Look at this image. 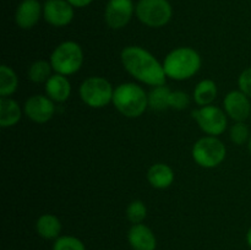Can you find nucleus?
<instances>
[{
  "mask_svg": "<svg viewBox=\"0 0 251 250\" xmlns=\"http://www.w3.org/2000/svg\"><path fill=\"white\" fill-rule=\"evenodd\" d=\"M120 59L125 70L140 82L152 87L166 85L167 75L163 64L142 47H125L120 54Z\"/></svg>",
  "mask_w": 251,
  "mask_h": 250,
  "instance_id": "nucleus-1",
  "label": "nucleus"
},
{
  "mask_svg": "<svg viewBox=\"0 0 251 250\" xmlns=\"http://www.w3.org/2000/svg\"><path fill=\"white\" fill-rule=\"evenodd\" d=\"M162 64L167 77L176 81H184L199 73L202 60L195 49L190 47H179L169 51Z\"/></svg>",
  "mask_w": 251,
  "mask_h": 250,
  "instance_id": "nucleus-2",
  "label": "nucleus"
},
{
  "mask_svg": "<svg viewBox=\"0 0 251 250\" xmlns=\"http://www.w3.org/2000/svg\"><path fill=\"white\" fill-rule=\"evenodd\" d=\"M112 102L124 117L139 118L149 107V95L137 83L124 82L114 88Z\"/></svg>",
  "mask_w": 251,
  "mask_h": 250,
  "instance_id": "nucleus-3",
  "label": "nucleus"
},
{
  "mask_svg": "<svg viewBox=\"0 0 251 250\" xmlns=\"http://www.w3.org/2000/svg\"><path fill=\"white\" fill-rule=\"evenodd\" d=\"M50 64L56 74L65 76L74 75L83 64L82 48L74 41L63 42L51 51Z\"/></svg>",
  "mask_w": 251,
  "mask_h": 250,
  "instance_id": "nucleus-4",
  "label": "nucleus"
},
{
  "mask_svg": "<svg viewBox=\"0 0 251 250\" xmlns=\"http://www.w3.org/2000/svg\"><path fill=\"white\" fill-rule=\"evenodd\" d=\"M227 149L217 136H205L194 144L191 156L202 168H216L226 159Z\"/></svg>",
  "mask_w": 251,
  "mask_h": 250,
  "instance_id": "nucleus-5",
  "label": "nucleus"
},
{
  "mask_svg": "<svg viewBox=\"0 0 251 250\" xmlns=\"http://www.w3.org/2000/svg\"><path fill=\"white\" fill-rule=\"evenodd\" d=\"M114 88L112 83L100 76H91L80 86V97L91 108H103L113 100Z\"/></svg>",
  "mask_w": 251,
  "mask_h": 250,
  "instance_id": "nucleus-6",
  "label": "nucleus"
},
{
  "mask_svg": "<svg viewBox=\"0 0 251 250\" xmlns=\"http://www.w3.org/2000/svg\"><path fill=\"white\" fill-rule=\"evenodd\" d=\"M135 11L137 19L152 28L166 26L171 21L173 14L168 0H140Z\"/></svg>",
  "mask_w": 251,
  "mask_h": 250,
  "instance_id": "nucleus-7",
  "label": "nucleus"
},
{
  "mask_svg": "<svg viewBox=\"0 0 251 250\" xmlns=\"http://www.w3.org/2000/svg\"><path fill=\"white\" fill-rule=\"evenodd\" d=\"M193 118L196 120L200 129L208 136H218L227 129V113L213 104L194 110Z\"/></svg>",
  "mask_w": 251,
  "mask_h": 250,
  "instance_id": "nucleus-8",
  "label": "nucleus"
},
{
  "mask_svg": "<svg viewBox=\"0 0 251 250\" xmlns=\"http://www.w3.org/2000/svg\"><path fill=\"white\" fill-rule=\"evenodd\" d=\"M24 112L32 122L44 124L53 118L55 105L54 100H51L48 96L33 95L25 102Z\"/></svg>",
  "mask_w": 251,
  "mask_h": 250,
  "instance_id": "nucleus-9",
  "label": "nucleus"
},
{
  "mask_svg": "<svg viewBox=\"0 0 251 250\" xmlns=\"http://www.w3.org/2000/svg\"><path fill=\"white\" fill-rule=\"evenodd\" d=\"M132 0H109L105 6L104 20L113 29H120L126 26L134 14Z\"/></svg>",
  "mask_w": 251,
  "mask_h": 250,
  "instance_id": "nucleus-10",
  "label": "nucleus"
},
{
  "mask_svg": "<svg viewBox=\"0 0 251 250\" xmlns=\"http://www.w3.org/2000/svg\"><path fill=\"white\" fill-rule=\"evenodd\" d=\"M223 108L228 117L234 122H245L251 117L250 98L240 90L230 91L226 95Z\"/></svg>",
  "mask_w": 251,
  "mask_h": 250,
  "instance_id": "nucleus-11",
  "label": "nucleus"
},
{
  "mask_svg": "<svg viewBox=\"0 0 251 250\" xmlns=\"http://www.w3.org/2000/svg\"><path fill=\"white\" fill-rule=\"evenodd\" d=\"M43 16L51 26H68L74 19L73 5L68 0H47L43 7Z\"/></svg>",
  "mask_w": 251,
  "mask_h": 250,
  "instance_id": "nucleus-12",
  "label": "nucleus"
},
{
  "mask_svg": "<svg viewBox=\"0 0 251 250\" xmlns=\"http://www.w3.org/2000/svg\"><path fill=\"white\" fill-rule=\"evenodd\" d=\"M127 242L132 250H156L157 238L144 223L132 225L127 232Z\"/></svg>",
  "mask_w": 251,
  "mask_h": 250,
  "instance_id": "nucleus-13",
  "label": "nucleus"
},
{
  "mask_svg": "<svg viewBox=\"0 0 251 250\" xmlns=\"http://www.w3.org/2000/svg\"><path fill=\"white\" fill-rule=\"evenodd\" d=\"M42 15V6L38 0H24L17 6L15 14L16 25L22 29H29L37 25Z\"/></svg>",
  "mask_w": 251,
  "mask_h": 250,
  "instance_id": "nucleus-14",
  "label": "nucleus"
},
{
  "mask_svg": "<svg viewBox=\"0 0 251 250\" xmlns=\"http://www.w3.org/2000/svg\"><path fill=\"white\" fill-rule=\"evenodd\" d=\"M46 96H48L54 102L63 103L69 100L71 95V83L65 75L54 74L44 83Z\"/></svg>",
  "mask_w": 251,
  "mask_h": 250,
  "instance_id": "nucleus-15",
  "label": "nucleus"
},
{
  "mask_svg": "<svg viewBox=\"0 0 251 250\" xmlns=\"http://www.w3.org/2000/svg\"><path fill=\"white\" fill-rule=\"evenodd\" d=\"M147 180L154 189H167L173 184L174 172L168 164L154 163L149 168Z\"/></svg>",
  "mask_w": 251,
  "mask_h": 250,
  "instance_id": "nucleus-16",
  "label": "nucleus"
},
{
  "mask_svg": "<svg viewBox=\"0 0 251 250\" xmlns=\"http://www.w3.org/2000/svg\"><path fill=\"white\" fill-rule=\"evenodd\" d=\"M21 117L22 109L16 100L10 97H0V126H15Z\"/></svg>",
  "mask_w": 251,
  "mask_h": 250,
  "instance_id": "nucleus-17",
  "label": "nucleus"
},
{
  "mask_svg": "<svg viewBox=\"0 0 251 250\" xmlns=\"http://www.w3.org/2000/svg\"><path fill=\"white\" fill-rule=\"evenodd\" d=\"M36 230L39 237L47 240H55L60 237L61 232V222L55 215L51 213H44L39 216L36 222Z\"/></svg>",
  "mask_w": 251,
  "mask_h": 250,
  "instance_id": "nucleus-18",
  "label": "nucleus"
},
{
  "mask_svg": "<svg viewBox=\"0 0 251 250\" xmlns=\"http://www.w3.org/2000/svg\"><path fill=\"white\" fill-rule=\"evenodd\" d=\"M217 85L215 81L206 78L196 85L193 97L196 104L205 107V105L212 104L213 100L217 97Z\"/></svg>",
  "mask_w": 251,
  "mask_h": 250,
  "instance_id": "nucleus-19",
  "label": "nucleus"
},
{
  "mask_svg": "<svg viewBox=\"0 0 251 250\" xmlns=\"http://www.w3.org/2000/svg\"><path fill=\"white\" fill-rule=\"evenodd\" d=\"M19 78L10 66L2 64L0 66V97H10L16 92Z\"/></svg>",
  "mask_w": 251,
  "mask_h": 250,
  "instance_id": "nucleus-20",
  "label": "nucleus"
},
{
  "mask_svg": "<svg viewBox=\"0 0 251 250\" xmlns=\"http://www.w3.org/2000/svg\"><path fill=\"white\" fill-rule=\"evenodd\" d=\"M172 90L166 85L156 86L149 92V107L153 110H164L169 108V96Z\"/></svg>",
  "mask_w": 251,
  "mask_h": 250,
  "instance_id": "nucleus-21",
  "label": "nucleus"
},
{
  "mask_svg": "<svg viewBox=\"0 0 251 250\" xmlns=\"http://www.w3.org/2000/svg\"><path fill=\"white\" fill-rule=\"evenodd\" d=\"M51 64L50 61L37 60L31 64L28 69V78L34 83H46L51 76Z\"/></svg>",
  "mask_w": 251,
  "mask_h": 250,
  "instance_id": "nucleus-22",
  "label": "nucleus"
},
{
  "mask_svg": "<svg viewBox=\"0 0 251 250\" xmlns=\"http://www.w3.org/2000/svg\"><path fill=\"white\" fill-rule=\"evenodd\" d=\"M147 216V207L141 200H134L126 208V217L132 225L142 223Z\"/></svg>",
  "mask_w": 251,
  "mask_h": 250,
  "instance_id": "nucleus-23",
  "label": "nucleus"
},
{
  "mask_svg": "<svg viewBox=\"0 0 251 250\" xmlns=\"http://www.w3.org/2000/svg\"><path fill=\"white\" fill-rule=\"evenodd\" d=\"M229 136L233 144L238 145V146L248 144L251 136L249 126L244 122H235V124L230 127Z\"/></svg>",
  "mask_w": 251,
  "mask_h": 250,
  "instance_id": "nucleus-24",
  "label": "nucleus"
},
{
  "mask_svg": "<svg viewBox=\"0 0 251 250\" xmlns=\"http://www.w3.org/2000/svg\"><path fill=\"white\" fill-rule=\"evenodd\" d=\"M53 250H86L82 240L73 235H61L54 240Z\"/></svg>",
  "mask_w": 251,
  "mask_h": 250,
  "instance_id": "nucleus-25",
  "label": "nucleus"
},
{
  "mask_svg": "<svg viewBox=\"0 0 251 250\" xmlns=\"http://www.w3.org/2000/svg\"><path fill=\"white\" fill-rule=\"evenodd\" d=\"M190 105V96L184 91H172L169 96V108L183 110Z\"/></svg>",
  "mask_w": 251,
  "mask_h": 250,
  "instance_id": "nucleus-26",
  "label": "nucleus"
},
{
  "mask_svg": "<svg viewBox=\"0 0 251 250\" xmlns=\"http://www.w3.org/2000/svg\"><path fill=\"white\" fill-rule=\"evenodd\" d=\"M238 86H239V90L251 100V66L240 74L238 77Z\"/></svg>",
  "mask_w": 251,
  "mask_h": 250,
  "instance_id": "nucleus-27",
  "label": "nucleus"
},
{
  "mask_svg": "<svg viewBox=\"0 0 251 250\" xmlns=\"http://www.w3.org/2000/svg\"><path fill=\"white\" fill-rule=\"evenodd\" d=\"M68 1L75 7H85L90 5L93 0H68Z\"/></svg>",
  "mask_w": 251,
  "mask_h": 250,
  "instance_id": "nucleus-28",
  "label": "nucleus"
},
{
  "mask_svg": "<svg viewBox=\"0 0 251 250\" xmlns=\"http://www.w3.org/2000/svg\"><path fill=\"white\" fill-rule=\"evenodd\" d=\"M247 243L251 249V228H249V230H248V233H247Z\"/></svg>",
  "mask_w": 251,
  "mask_h": 250,
  "instance_id": "nucleus-29",
  "label": "nucleus"
},
{
  "mask_svg": "<svg viewBox=\"0 0 251 250\" xmlns=\"http://www.w3.org/2000/svg\"><path fill=\"white\" fill-rule=\"evenodd\" d=\"M248 150H249V152H250V154H251V136H250L249 141H248Z\"/></svg>",
  "mask_w": 251,
  "mask_h": 250,
  "instance_id": "nucleus-30",
  "label": "nucleus"
},
{
  "mask_svg": "<svg viewBox=\"0 0 251 250\" xmlns=\"http://www.w3.org/2000/svg\"><path fill=\"white\" fill-rule=\"evenodd\" d=\"M250 118H251V117H250Z\"/></svg>",
  "mask_w": 251,
  "mask_h": 250,
  "instance_id": "nucleus-31",
  "label": "nucleus"
}]
</instances>
